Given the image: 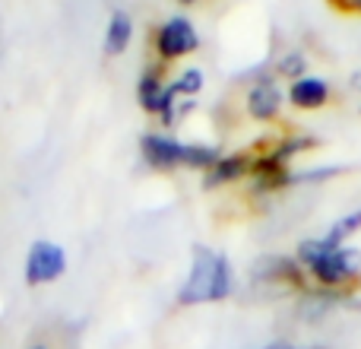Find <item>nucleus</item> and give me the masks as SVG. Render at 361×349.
<instances>
[{"label": "nucleus", "mask_w": 361, "mask_h": 349, "mask_svg": "<svg viewBox=\"0 0 361 349\" xmlns=\"http://www.w3.org/2000/svg\"><path fill=\"white\" fill-rule=\"evenodd\" d=\"M231 292H235V270L228 257L203 244L193 248L190 273L178 289V305H216V302L231 299Z\"/></svg>", "instance_id": "1"}, {"label": "nucleus", "mask_w": 361, "mask_h": 349, "mask_svg": "<svg viewBox=\"0 0 361 349\" xmlns=\"http://www.w3.org/2000/svg\"><path fill=\"white\" fill-rule=\"evenodd\" d=\"M295 261L305 267V273L311 276L324 292H343V289H349L361 276V251L349 248V244L324 251L317 238H305V242L298 244Z\"/></svg>", "instance_id": "2"}, {"label": "nucleus", "mask_w": 361, "mask_h": 349, "mask_svg": "<svg viewBox=\"0 0 361 349\" xmlns=\"http://www.w3.org/2000/svg\"><path fill=\"white\" fill-rule=\"evenodd\" d=\"M140 153L156 172H171V169H203L209 172L219 162L222 153L216 146L203 143H180V140L169 137V134H143L140 140Z\"/></svg>", "instance_id": "3"}, {"label": "nucleus", "mask_w": 361, "mask_h": 349, "mask_svg": "<svg viewBox=\"0 0 361 349\" xmlns=\"http://www.w3.org/2000/svg\"><path fill=\"white\" fill-rule=\"evenodd\" d=\"M67 273V251L54 242H35L25 251L23 264V280L25 286H48V283L61 280Z\"/></svg>", "instance_id": "4"}, {"label": "nucleus", "mask_w": 361, "mask_h": 349, "mask_svg": "<svg viewBox=\"0 0 361 349\" xmlns=\"http://www.w3.org/2000/svg\"><path fill=\"white\" fill-rule=\"evenodd\" d=\"M197 48H200L197 25H193L187 16H171L169 23H162V29L156 32V54L162 57L165 64L193 54Z\"/></svg>", "instance_id": "5"}, {"label": "nucleus", "mask_w": 361, "mask_h": 349, "mask_svg": "<svg viewBox=\"0 0 361 349\" xmlns=\"http://www.w3.org/2000/svg\"><path fill=\"white\" fill-rule=\"evenodd\" d=\"M247 114L254 121H273L282 108V89L273 76H260L254 80V86L247 89Z\"/></svg>", "instance_id": "6"}, {"label": "nucleus", "mask_w": 361, "mask_h": 349, "mask_svg": "<svg viewBox=\"0 0 361 349\" xmlns=\"http://www.w3.org/2000/svg\"><path fill=\"white\" fill-rule=\"evenodd\" d=\"M286 99L292 102L298 112H317V108H324L326 102H330V83H326L324 76L305 73L301 80H295L292 86H288Z\"/></svg>", "instance_id": "7"}, {"label": "nucleus", "mask_w": 361, "mask_h": 349, "mask_svg": "<svg viewBox=\"0 0 361 349\" xmlns=\"http://www.w3.org/2000/svg\"><path fill=\"white\" fill-rule=\"evenodd\" d=\"M247 172H250V156H244V153H228V156H219V162L206 172L203 184L222 187V184H231V181H241Z\"/></svg>", "instance_id": "8"}, {"label": "nucleus", "mask_w": 361, "mask_h": 349, "mask_svg": "<svg viewBox=\"0 0 361 349\" xmlns=\"http://www.w3.org/2000/svg\"><path fill=\"white\" fill-rule=\"evenodd\" d=\"M250 172H254V178L260 181L263 187H269V191L288 187V184H292V178H295V174L288 172V165H286V162H279V159H276L273 153L250 159Z\"/></svg>", "instance_id": "9"}, {"label": "nucleus", "mask_w": 361, "mask_h": 349, "mask_svg": "<svg viewBox=\"0 0 361 349\" xmlns=\"http://www.w3.org/2000/svg\"><path fill=\"white\" fill-rule=\"evenodd\" d=\"M130 42H133V19H130V13L114 10L111 19H108V29H105V54H111V57L124 54V51L130 48Z\"/></svg>", "instance_id": "10"}, {"label": "nucleus", "mask_w": 361, "mask_h": 349, "mask_svg": "<svg viewBox=\"0 0 361 349\" xmlns=\"http://www.w3.org/2000/svg\"><path fill=\"white\" fill-rule=\"evenodd\" d=\"M358 229H361V210H352V213H345L343 219H336V223H333L330 229L317 238V242H320V248H324V251L343 248L352 235H358Z\"/></svg>", "instance_id": "11"}, {"label": "nucleus", "mask_w": 361, "mask_h": 349, "mask_svg": "<svg viewBox=\"0 0 361 349\" xmlns=\"http://www.w3.org/2000/svg\"><path fill=\"white\" fill-rule=\"evenodd\" d=\"M162 95H165V83L159 76V70H146L137 83V99L143 105L146 114H159L162 112Z\"/></svg>", "instance_id": "12"}, {"label": "nucleus", "mask_w": 361, "mask_h": 349, "mask_svg": "<svg viewBox=\"0 0 361 349\" xmlns=\"http://www.w3.org/2000/svg\"><path fill=\"white\" fill-rule=\"evenodd\" d=\"M203 83H206L203 70L187 67V70H180V76H178L175 83H171V89H175V95L180 99V95H197L200 89H203Z\"/></svg>", "instance_id": "13"}, {"label": "nucleus", "mask_w": 361, "mask_h": 349, "mask_svg": "<svg viewBox=\"0 0 361 349\" xmlns=\"http://www.w3.org/2000/svg\"><path fill=\"white\" fill-rule=\"evenodd\" d=\"M311 146H314V140H311V137H288V140H282V143L276 146L273 156L279 159V162H286V165H288L295 156H298V153L311 150Z\"/></svg>", "instance_id": "14"}, {"label": "nucleus", "mask_w": 361, "mask_h": 349, "mask_svg": "<svg viewBox=\"0 0 361 349\" xmlns=\"http://www.w3.org/2000/svg\"><path fill=\"white\" fill-rule=\"evenodd\" d=\"M305 67H307V57L305 54H286V57H282V61H279V67H276V70H279V73L282 76H288V80H301V76H305Z\"/></svg>", "instance_id": "15"}, {"label": "nucleus", "mask_w": 361, "mask_h": 349, "mask_svg": "<svg viewBox=\"0 0 361 349\" xmlns=\"http://www.w3.org/2000/svg\"><path fill=\"white\" fill-rule=\"evenodd\" d=\"M260 349H326V346H295V343H269Z\"/></svg>", "instance_id": "16"}, {"label": "nucleus", "mask_w": 361, "mask_h": 349, "mask_svg": "<svg viewBox=\"0 0 361 349\" xmlns=\"http://www.w3.org/2000/svg\"><path fill=\"white\" fill-rule=\"evenodd\" d=\"M349 10H361V0H349Z\"/></svg>", "instance_id": "17"}, {"label": "nucleus", "mask_w": 361, "mask_h": 349, "mask_svg": "<svg viewBox=\"0 0 361 349\" xmlns=\"http://www.w3.org/2000/svg\"><path fill=\"white\" fill-rule=\"evenodd\" d=\"M25 349H48L44 343H32V346H25Z\"/></svg>", "instance_id": "18"}, {"label": "nucleus", "mask_w": 361, "mask_h": 349, "mask_svg": "<svg viewBox=\"0 0 361 349\" xmlns=\"http://www.w3.org/2000/svg\"><path fill=\"white\" fill-rule=\"evenodd\" d=\"M180 4H193V0H180Z\"/></svg>", "instance_id": "19"}]
</instances>
